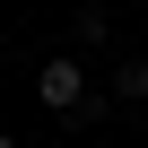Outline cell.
<instances>
[{
	"instance_id": "7a4b0ae2",
	"label": "cell",
	"mask_w": 148,
	"mask_h": 148,
	"mask_svg": "<svg viewBox=\"0 0 148 148\" xmlns=\"http://www.w3.org/2000/svg\"><path fill=\"white\" fill-rule=\"evenodd\" d=\"M113 87H122V96H148V61H122V70H113Z\"/></svg>"
},
{
	"instance_id": "3957f363",
	"label": "cell",
	"mask_w": 148,
	"mask_h": 148,
	"mask_svg": "<svg viewBox=\"0 0 148 148\" xmlns=\"http://www.w3.org/2000/svg\"><path fill=\"white\" fill-rule=\"evenodd\" d=\"M0 148H18V139H9V131H0Z\"/></svg>"
},
{
	"instance_id": "6da1fadb",
	"label": "cell",
	"mask_w": 148,
	"mask_h": 148,
	"mask_svg": "<svg viewBox=\"0 0 148 148\" xmlns=\"http://www.w3.org/2000/svg\"><path fill=\"white\" fill-rule=\"evenodd\" d=\"M35 96H44L52 113H79V105H87V70H79V61H44V70H35Z\"/></svg>"
}]
</instances>
